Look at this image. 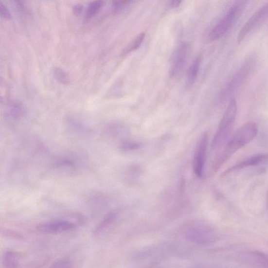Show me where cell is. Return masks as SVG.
Instances as JSON below:
<instances>
[{
    "label": "cell",
    "instance_id": "6da1fadb",
    "mask_svg": "<svg viewBox=\"0 0 268 268\" xmlns=\"http://www.w3.org/2000/svg\"><path fill=\"white\" fill-rule=\"evenodd\" d=\"M259 131L257 123L249 122L239 128L232 138L226 143L223 152L217 158L213 169L216 172L237 151L250 143Z\"/></svg>",
    "mask_w": 268,
    "mask_h": 268
},
{
    "label": "cell",
    "instance_id": "7a4b0ae2",
    "mask_svg": "<svg viewBox=\"0 0 268 268\" xmlns=\"http://www.w3.org/2000/svg\"><path fill=\"white\" fill-rule=\"evenodd\" d=\"M237 113V102L232 99L219 123L218 128L212 143L213 149L221 148L226 144L232 131Z\"/></svg>",
    "mask_w": 268,
    "mask_h": 268
},
{
    "label": "cell",
    "instance_id": "3957f363",
    "mask_svg": "<svg viewBox=\"0 0 268 268\" xmlns=\"http://www.w3.org/2000/svg\"><path fill=\"white\" fill-rule=\"evenodd\" d=\"M248 0H236L224 17L209 33V39L214 42L222 37L235 23L245 8Z\"/></svg>",
    "mask_w": 268,
    "mask_h": 268
},
{
    "label": "cell",
    "instance_id": "277c9868",
    "mask_svg": "<svg viewBox=\"0 0 268 268\" xmlns=\"http://www.w3.org/2000/svg\"><path fill=\"white\" fill-rule=\"evenodd\" d=\"M191 54L189 43L183 42L179 45L171 55L169 74L171 78L180 77L188 64Z\"/></svg>",
    "mask_w": 268,
    "mask_h": 268
},
{
    "label": "cell",
    "instance_id": "5b68a950",
    "mask_svg": "<svg viewBox=\"0 0 268 268\" xmlns=\"http://www.w3.org/2000/svg\"><path fill=\"white\" fill-rule=\"evenodd\" d=\"M185 236L191 242L207 244L214 241L216 233L209 226L202 224L192 225L185 231Z\"/></svg>",
    "mask_w": 268,
    "mask_h": 268
},
{
    "label": "cell",
    "instance_id": "8992f818",
    "mask_svg": "<svg viewBox=\"0 0 268 268\" xmlns=\"http://www.w3.org/2000/svg\"><path fill=\"white\" fill-rule=\"evenodd\" d=\"M268 17V4L259 9L247 20L238 34L237 40L241 42L262 25Z\"/></svg>",
    "mask_w": 268,
    "mask_h": 268
},
{
    "label": "cell",
    "instance_id": "52a82bcc",
    "mask_svg": "<svg viewBox=\"0 0 268 268\" xmlns=\"http://www.w3.org/2000/svg\"><path fill=\"white\" fill-rule=\"evenodd\" d=\"M209 141L208 133L202 134L198 141L195 149L193 167L195 173L198 178L204 176V170L207 160V149Z\"/></svg>",
    "mask_w": 268,
    "mask_h": 268
},
{
    "label": "cell",
    "instance_id": "ba28073f",
    "mask_svg": "<svg viewBox=\"0 0 268 268\" xmlns=\"http://www.w3.org/2000/svg\"><path fill=\"white\" fill-rule=\"evenodd\" d=\"M75 224L70 221H54L41 224L37 227V229L43 232L56 233L64 232L73 230Z\"/></svg>",
    "mask_w": 268,
    "mask_h": 268
},
{
    "label": "cell",
    "instance_id": "9c48e42d",
    "mask_svg": "<svg viewBox=\"0 0 268 268\" xmlns=\"http://www.w3.org/2000/svg\"><path fill=\"white\" fill-rule=\"evenodd\" d=\"M268 161V154H261L254 155L239 162L227 170L224 175H227L233 172L246 168L257 166L261 163Z\"/></svg>",
    "mask_w": 268,
    "mask_h": 268
},
{
    "label": "cell",
    "instance_id": "30bf717a",
    "mask_svg": "<svg viewBox=\"0 0 268 268\" xmlns=\"http://www.w3.org/2000/svg\"><path fill=\"white\" fill-rule=\"evenodd\" d=\"M201 57H197L189 68L186 78V86L190 88L196 82L201 65Z\"/></svg>",
    "mask_w": 268,
    "mask_h": 268
},
{
    "label": "cell",
    "instance_id": "8fae6325",
    "mask_svg": "<svg viewBox=\"0 0 268 268\" xmlns=\"http://www.w3.org/2000/svg\"><path fill=\"white\" fill-rule=\"evenodd\" d=\"M104 3V0H94L89 4L85 13V19L87 21L98 15Z\"/></svg>",
    "mask_w": 268,
    "mask_h": 268
},
{
    "label": "cell",
    "instance_id": "7c38bea8",
    "mask_svg": "<svg viewBox=\"0 0 268 268\" xmlns=\"http://www.w3.org/2000/svg\"><path fill=\"white\" fill-rule=\"evenodd\" d=\"M145 33H141L139 36H137L131 43H129L125 49L123 50L122 53V56H125V55L138 49L143 43V41L144 39H145Z\"/></svg>",
    "mask_w": 268,
    "mask_h": 268
},
{
    "label": "cell",
    "instance_id": "4fadbf2b",
    "mask_svg": "<svg viewBox=\"0 0 268 268\" xmlns=\"http://www.w3.org/2000/svg\"><path fill=\"white\" fill-rule=\"evenodd\" d=\"M116 216V213L112 212L107 215L104 220L97 226L94 231V234L98 236L113 222Z\"/></svg>",
    "mask_w": 268,
    "mask_h": 268
},
{
    "label": "cell",
    "instance_id": "5bb4252c",
    "mask_svg": "<svg viewBox=\"0 0 268 268\" xmlns=\"http://www.w3.org/2000/svg\"><path fill=\"white\" fill-rule=\"evenodd\" d=\"M3 264L6 268H18L19 266L18 256L13 251H8L4 253Z\"/></svg>",
    "mask_w": 268,
    "mask_h": 268
},
{
    "label": "cell",
    "instance_id": "9a60e30c",
    "mask_svg": "<svg viewBox=\"0 0 268 268\" xmlns=\"http://www.w3.org/2000/svg\"><path fill=\"white\" fill-rule=\"evenodd\" d=\"M54 77L59 83L64 85H68L70 84V75L63 69L55 68L53 71Z\"/></svg>",
    "mask_w": 268,
    "mask_h": 268
},
{
    "label": "cell",
    "instance_id": "2e32d148",
    "mask_svg": "<svg viewBox=\"0 0 268 268\" xmlns=\"http://www.w3.org/2000/svg\"><path fill=\"white\" fill-rule=\"evenodd\" d=\"M133 0H112L113 9L115 13L122 11Z\"/></svg>",
    "mask_w": 268,
    "mask_h": 268
},
{
    "label": "cell",
    "instance_id": "e0dca14e",
    "mask_svg": "<svg viewBox=\"0 0 268 268\" xmlns=\"http://www.w3.org/2000/svg\"><path fill=\"white\" fill-rule=\"evenodd\" d=\"M141 143L135 142L125 141L123 142L121 146L122 149L126 151H132L139 149L141 148Z\"/></svg>",
    "mask_w": 268,
    "mask_h": 268
},
{
    "label": "cell",
    "instance_id": "ac0fdd59",
    "mask_svg": "<svg viewBox=\"0 0 268 268\" xmlns=\"http://www.w3.org/2000/svg\"><path fill=\"white\" fill-rule=\"evenodd\" d=\"M9 113L13 118H20L24 114V109L18 104H14L11 107Z\"/></svg>",
    "mask_w": 268,
    "mask_h": 268
},
{
    "label": "cell",
    "instance_id": "d6986e66",
    "mask_svg": "<svg viewBox=\"0 0 268 268\" xmlns=\"http://www.w3.org/2000/svg\"><path fill=\"white\" fill-rule=\"evenodd\" d=\"M0 14H1V17L5 19L10 20L12 19V14L10 10L2 1L0 4Z\"/></svg>",
    "mask_w": 268,
    "mask_h": 268
},
{
    "label": "cell",
    "instance_id": "ffe728a7",
    "mask_svg": "<svg viewBox=\"0 0 268 268\" xmlns=\"http://www.w3.org/2000/svg\"><path fill=\"white\" fill-rule=\"evenodd\" d=\"M18 10L22 13L27 12V8L24 0H13Z\"/></svg>",
    "mask_w": 268,
    "mask_h": 268
},
{
    "label": "cell",
    "instance_id": "44dd1931",
    "mask_svg": "<svg viewBox=\"0 0 268 268\" xmlns=\"http://www.w3.org/2000/svg\"><path fill=\"white\" fill-rule=\"evenodd\" d=\"M84 11V6L81 4H77L73 6L72 12L75 17L80 16Z\"/></svg>",
    "mask_w": 268,
    "mask_h": 268
},
{
    "label": "cell",
    "instance_id": "7402d4cb",
    "mask_svg": "<svg viewBox=\"0 0 268 268\" xmlns=\"http://www.w3.org/2000/svg\"><path fill=\"white\" fill-rule=\"evenodd\" d=\"M182 0H171V6L173 8H177L181 4Z\"/></svg>",
    "mask_w": 268,
    "mask_h": 268
},
{
    "label": "cell",
    "instance_id": "603a6c76",
    "mask_svg": "<svg viewBox=\"0 0 268 268\" xmlns=\"http://www.w3.org/2000/svg\"><path fill=\"white\" fill-rule=\"evenodd\" d=\"M266 205H267V210L268 211V189L267 193Z\"/></svg>",
    "mask_w": 268,
    "mask_h": 268
}]
</instances>
